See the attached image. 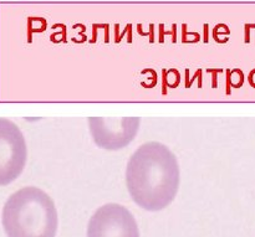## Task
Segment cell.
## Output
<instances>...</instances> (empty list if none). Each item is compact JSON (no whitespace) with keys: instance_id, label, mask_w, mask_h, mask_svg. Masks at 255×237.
<instances>
[{"instance_id":"cell-3","label":"cell","mask_w":255,"mask_h":237,"mask_svg":"<svg viewBox=\"0 0 255 237\" xmlns=\"http://www.w3.org/2000/svg\"><path fill=\"white\" fill-rule=\"evenodd\" d=\"M26 160L27 147L22 132L10 119L0 118V186L16 180Z\"/></svg>"},{"instance_id":"cell-1","label":"cell","mask_w":255,"mask_h":237,"mask_svg":"<svg viewBox=\"0 0 255 237\" xmlns=\"http://www.w3.org/2000/svg\"><path fill=\"white\" fill-rule=\"evenodd\" d=\"M181 181L173 152L159 142L139 146L126 166V185L132 200L147 211H161L177 196Z\"/></svg>"},{"instance_id":"cell-2","label":"cell","mask_w":255,"mask_h":237,"mask_svg":"<svg viewBox=\"0 0 255 237\" xmlns=\"http://www.w3.org/2000/svg\"><path fill=\"white\" fill-rule=\"evenodd\" d=\"M1 225L6 237H56V206L42 189L25 186L5 201Z\"/></svg>"},{"instance_id":"cell-4","label":"cell","mask_w":255,"mask_h":237,"mask_svg":"<svg viewBox=\"0 0 255 237\" xmlns=\"http://www.w3.org/2000/svg\"><path fill=\"white\" fill-rule=\"evenodd\" d=\"M87 237H139L138 225L124 205L109 203L90 218Z\"/></svg>"},{"instance_id":"cell-5","label":"cell","mask_w":255,"mask_h":237,"mask_svg":"<svg viewBox=\"0 0 255 237\" xmlns=\"http://www.w3.org/2000/svg\"><path fill=\"white\" fill-rule=\"evenodd\" d=\"M139 118H89L92 141L99 148L121 151L126 148L138 133Z\"/></svg>"}]
</instances>
